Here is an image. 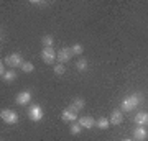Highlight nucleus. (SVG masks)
I'll list each match as a JSON object with an SVG mask.
<instances>
[{
	"label": "nucleus",
	"mask_w": 148,
	"mask_h": 141,
	"mask_svg": "<svg viewBox=\"0 0 148 141\" xmlns=\"http://www.w3.org/2000/svg\"><path fill=\"white\" fill-rule=\"evenodd\" d=\"M142 99H143L142 94H132V95L123 97L122 102H120V110L122 112H132V110H135L138 105H140Z\"/></svg>",
	"instance_id": "1"
},
{
	"label": "nucleus",
	"mask_w": 148,
	"mask_h": 141,
	"mask_svg": "<svg viewBox=\"0 0 148 141\" xmlns=\"http://www.w3.org/2000/svg\"><path fill=\"white\" fill-rule=\"evenodd\" d=\"M27 115L32 121H41L43 116H45V113H43V108L38 104H32L30 108H28V112H27Z\"/></svg>",
	"instance_id": "2"
},
{
	"label": "nucleus",
	"mask_w": 148,
	"mask_h": 141,
	"mask_svg": "<svg viewBox=\"0 0 148 141\" xmlns=\"http://www.w3.org/2000/svg\"><path fill=\"white\" fill-rule=\"evenodd\" d=\"M0 118L5 121L7 125H15V123H18V115H16V112H13V110H10V108L2 110V112H0Z\"/></svg>",
	"instance_id": "3"
},
{
	"label": "nucleus",
	"mask_w": 148,
	"mask_h": 141,
	"mask_svg": "<svg viewBox=\"0 0 148 141\" xmlns=\"http://www.w3.org/2000/svg\"><path fill=\"white\" fill-rule=\"evenodd\" d=\"M41 59L45 64H53L58 59V52L53 48H43L41 49Z\"/></svg>",
	"instance_id": "4"
},
{
	"label": "nucleus",
	"mask_w": 148,
	"mask_h": 141,
	"mask_svg": "<svg viewBox=\"0 0 148 141\" xmlns=\"http://www.w3.org/2000/svg\"><path fill=\"white\" fill-rule=\"evenodd\" d=\"M25 63L23 58H21V54L18 52H12L5 58V64L7 66H10V67H21V64Z\"/></svg>",
	"instance_id": "5"
},
{
	"label": "nucleus",
	"mask_w": 148,
	"mask_h": 141,
	"mask_svg": "<svg viewBox=\"0 0 148 141\" xmlns=\"http://www.w3.org/2000/svg\"><path fill=\"white\" fill-rule=\"evenodd\" d=\"M32 92L30 90H21V92H18L16 94V97H15V102L18 105H27V104H30L32 102Z\"/></svg>",
	"instance_id": "6"
},
{
	"label": "nucleus",
	"mask_w": 148,
	"mask_h": 141,
	"mask_svg": "<svg viewBox=\"0 0 148 141\" xmlns=\"http://www.w3.org/2000/svg\"><path fill=\"white\" fill-rule=\"evenodd\" d=\"M73 49L71 48H63L58 51V63L59 64H64V63H69V59L73 58Z\"/></svg>",
	"instance_id": "7"
},
{
	"label": "nucleus",
	"mask_w": 148,
	"mask_h": 141,
	"mask_svg": "<svg viewBox=\"0 0 148 141\" xmlns=\"http://www.w3.org/2000/svg\"><path fill=\"white\" fill-rule=\"evenodd\" d=\"M86 107V102H84V99H74L73 102H71V105H69L68 108L71 110V112H74L76 115H79V112L82 108Z\"/></svg>",
	"instance_id": "8"
},
{
	"label": "nucleus",
	"mask_w": 148,
	"mask_h": 141,
	"mask_svg": "<svg viewBox=\"0 0 148 141\" xmlns=\"http://www.w3.org/2000/svg\"><path fill=\"white\" fill-rule=\"evenodd\" d=\"M133 138H135V141H145L148 138V130L145 126L135 128V130H133Z\"/></svg>",
	"instance_id": "9"
},
{
	"label": "nucleus",
	"mask_w": 148,
	"mask_h": 141,
	"mask_svg": "<svg viewBox=\"0 0 148 141\" xmlns=\"http://www.w3.org/2000/svg\"><path fill=\"white\" fill-rule=\"evenodd\" d=\"M79 125L84 128V130H92L95 125H97V121L92 118V116H82L79 118Z\"/></svg>",
	"instance_id": "10"
},
{
	"label": "nucleus",
	"mask_w": 148,
	"mask_h": 141,
	"mask_svg": "<svg viewBox=\"0 0 148 141\" xmlns=\"http://www.w3.org/2000/svg\"><path fill=\"white\" fill-rule=\"evenodd\" d=\"M110 125H122L123 121V115H122V110H114L110 113Z\"/></svg>",
	"instance_id": "11"
},
{
	"label": "nucleus",
	"mask_w": 148,
	"mask_h": 141,
	"mask_svg": "<svg viewBox=\"0 0 148 141\" xmlns=\"http://www.w3.org/2000/svg\"><path fill=\"white\" fill-rule=\"evenodd\" d=\"M135 123L138 126H147L148 125V113L147 112H140L135 115Z\"/></svg>",
	"instance_id": "12"
},
{
	"label": "nucleus",
	"mask_w": 148,
	"mask_h": 141,
	"mask_svg": "<svg viewBox=\"0 0 148 141\" xmlns=\"http://www.w3.org/2000/svg\"><path fill=\"white\" fill-rule=\"evenodd\" d=\"M61 118H63V121H76L77 115H76L74 112H71L69 108H66V110H63V113H61Z\"/></svg>",
	"instance_id": "13"
},
{
	"label": "nucleus",
	"mask_w": 148,
	"mask_h": 141,
	"mask_svg": "<svg viewBox=\"0 0 148 141\" xmlns=\"http://www.w3.org/2000/svg\"><path fill=\"white\" fill-rule=\"evenodd\" d=\"M41 44H43V48H53L54 38L51 36V35H46V36H43V38H41Z\"/></svg>",
	"instance_id": "14"
},
{
	"label": "nucleus",
	"mask_w": 148,
	"mask_h": 141,
	"mask_svg": "<svg viewBox=\"0 0 148 141\" xmlns=\"http://www.w3.org/2000/svg\"><path fill=\"white\" fill-rule=\"evenodd\" d=\"M109 125H110V120L109 118H106V116H101L99 120H97V128H101V130H107L109 128Z\"/></svg>",
	"instance_id": "15"
},
{
	"label": "nucleus",
	"mask_w": 148,
	"mask_h": 141,
	"mask_svg": "<svg viewBox=\"0 0 148 141\" xmlns=\"http://www.w3.org/2000/svg\"><path fill=\"white\" fill-rule=\"evenodd\" d=\"M16 79V72L12 69V71H7L3 76H2V80H5V82H13Z\"/></svg>",
	"instance_id": "16"
},
{
	"label": "nucleus",
	"mask_w": 148,
	"mask_h": 141,
	"mask_svg": "<svg viewBox=\"0 0 148 141\" xmlns=\"http://www.w3.org/2000/svg\"><path fill=\"white\" fill-rule=\"evenodd\" d=\"M21 71H23V72H27V74H30V72L35 71V66H33L32 63H27V61H25V63L21 64Z\"/></svg>",
	"instance_id": "17"
},
{
	"label": "nucleus",
	"mask_w": 148,
	"mask_h": 141,
	"mask_svg": "<svg viewBox=\"0 0 148 141\" xmlns=\"http://www.w3.org/2000/svg\"><path fill=\"white\" fill-rule=\"evenodd\" d=\"M82 130H84V128H82L79 123H74V121H73V125H71V128H69V131H71L73 135H79Z\"/></svg>",
	"instance_id": "18"
},
{
	"label": "nucleus",
	"mask_w": 148,
	"mask_h": 141,
	"mask_svg": "<svg viewBox=\"0 0 148 141\" xmlns=\"http://www.w3.org/2000/svg\"><path fill=\"white\" fill-rule=\"evenodd\" d=\"M76 69H77V71H86V69H87V61H86L84 58L79 59V61L76 63Z\"/></svg>",
	"instance_id": "19"
},
{
	"label": "nucleus",
	"mask_w": 148,
	"mask_h": 141,
	"mask_svg": "<svg viewBox=\"0 0 148 141\" xmlns=\"http://www.w3.org/2000/svg\"><path fill=\"white\" fill-rule=\"evenodd\" d=\"M71 49H73V54H82V51H84V48H82V44H79V43H76V44H73L71 46Z\"/></svg>",
	"instance_id": "20"
},
{
	"label": "nucleus",
	"mask_w": 148,
	"mask_h": 141,
	"mask_svg": "<svg viewBox=\"0 0 148 141\" xmlns=\"http://www.w3.org/2000/svg\"><path fill=\"white\" fill-rule=\"evenodd\" d=\"M66 72V67H64V64H56L54 66V74H58V76H63Z\"/></svg>",
	"instance_id": "21"
},
{
	"label": "nucleus",
	"mask_w": 148,
	"mask_h": 141,
	"mask_svg": "<svg viewBox=\"0 0 148 141\" xmlns=\"http://www.w3.org/2000/svg\"><path fill=\"white\" fill-rule=\"evenodd\" d=\"M5 72H7V69H5V63H2V64H0V76H3Z\"/></svg>",
	"instance_id": "22"
},
{
	"label": "nucleus",
	"mask_w": 148,
	"mask_h": 141,
	"mask_svg": "<svg viewBox=\"0 0 148 141\" xmlns=\"http://www.w3.org/2000/svg\"><path fill=\"white\" fill-rule=\"evenodd\" d=\"M32 3H33V5H40V7H45V5H48L46 2H36V0H33Z\"/></svg>",
	"instance_id": "23"
},
{
	"label": "nucleus",
	"mask_w": 148,
	"mask_h": 141,
	"mask_svg": "<svg viewBox=\"0 0 148 141\" xmlns=\"http://www.w3.org/2000/svg\"><path fill=\"white\" fill-rule=\"evenodd\" d=\"M122 141H133V140H122Z\"/></svg>",
	"instance_id": "24"
}]
</instances>
